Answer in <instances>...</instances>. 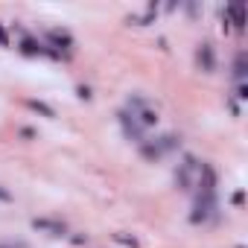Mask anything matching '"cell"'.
<instances>
[{
    "instance_id": "cell-1",
    "label": "cell",
    "mask_w": 248,
    "mask_h": 248,
    "mask_svg": "<svg viewBox=\"0 0 248 248\" xmlns=\"http://www.w3.org/2000/svg\"><path fill=\"white\" fill-rule=\"evenodd\" d=\"M216 213H219V199H216V193H196L193 210H190V222H193V225H204V222L216 219Z\"/></svg>"
},
{
    "instance_id": "cell-2",
    "label": "cell",
    "mask_w": 248,
    "mask_h": 248,
    "mask_svg": "<svg viewBox=\"0 0 248 248\" xmlns=\"http://www.w3.org/2000/svg\"><path fill=\"white\" fill-rule=\"evenodd\" d=\"M199 158L196 155H184V161L178 164V170H175V187L181 190V193H190L193 187H196V172H199Z\"/></svg>"
},
{
    "instance_id": "cell-3",
    "label": "cell",
    "mask_w": 248,
    "mask_h": 248,
    "mask_svg": "<svg viewBox=\"0 0 248 248\" xmlns=\"http://www.w3.org/2000/svg\"><path fill=\"white\" fill-rule=\"evenodd\" d=\"M117 120H120V129H123V135H126V140H135V143H143V140H146V129L135 120L132 111L120 108V111H117Z\"/></svg>"
},
{
    "instance_id": "cell-4",
    "label": "cell",
    "mask_w": 248,
    "mask_h": 248,
    "mask_svg": "<svg viewBox=\"0 0 248 248\" xmlns=\"http://www.w3.org/2000/svg\"><path fill=\"white\" fill-rule=\"evenodd\" d=\"M219 187V172L213 164H199V172H196V193H216Z\"/></svg>"
},
{
    "instance_id": "cell-5",
    "label": "cell",
    "mask_w": 248,
    "mask_h": 248,
    "mask_svg": "<svg viewBox=\"0 0 248 248\" xmlns=\"http://www.w3.org/2000/svg\"><path fill=\"white\" fill-rule=\"evenodd\" d=\"M44 44H47L50 50L67 56V53L73 50V35H70L67 30H47V32H44Z\"/></svg>"
},
{
    "instance_id": "cell-6",
    "label": "cell",
    "mask_w": 248,
    "mask_h": 248,
    "mask_svg": "<svg viewBox=\"0 0 248 248\" xmlns=\"http://www.w3.org/2000/svg\"><path fill=\"white\" fill-rule=\"evenodd\" d=\"M196 64H199L202 73H213L216 70V47L210 41H202L196 47Z\"/></svg>"
},
{
    "instance_id": "cell-7",
    "label": "cell",
    "mask_w": 248,
    "mask_h": 248,
    "mask_svg": "<svg viewBox=\"0 0 248 248\" xmlns=\"http://www.w3.org/2000/svg\"><path fill=\"white\" fill-rule=\"evenodd\" d=\"M32 231L38 233H50V236H67V225L62 219H47V216H35L32 222Z\"/></svg>"
},
{
    "instance_id": "cell-8",
    "label": "cell",
    "mask_w": 248,
    "mask_h": 248,
    "mask_svg": "<svg viewBox=\"0 0 248 248\" xmlns=\"http://www.w3.org/2000/svg\"><path fill=\"white\" fill-rule=\"evenodd\" d=\"M222 18H225V27L222 30H228V24H233L236 30H242L245 27V6L242 3H228L225 12H222Z\"/></svg>"
},
{
    "instance_id": "cell-9",
    "label": "cell",
    "mask_w": 248,
    "mask_h": 248,
    "mask_svg": "<svg viewBox=\"0 0 248 248\" xmlns=\"http://www.w3.org/2000/svg\"><path fill=\"white\" fill-rule=\"evenodd\" d=\"M248 76V56L245 53H236L233 56V64H231V79L233 82H245Z\"/></svg>"
},
{
    "instance_id": "cell-10",
    "label": "cell",
    "mask_w": 248,
    "mask_h": 248,
    "mask_svg": "<svg viewBox=\"0 0 248 248\" xmlns=\"http://www.w3.org/2000/svg\"><path fill=\"white\" fill-rule=\"evenodd\" d=\"M138 152H140V158L146 161V164H158L164 155H161V149L155 146V140H143V143H138Z\"/></svg>"
},
{
    "instance_id": "cell-11",
    "label": "cell",
    "mask_w": 248,
    "mask_h": 248,
    "mask_svg": "<svg viewBox=\"0 0 248 248\" xmlns=\"http://www.w3.org/2000/svg\"><path fill=\"white\" fill-rule=\"evenodd\" d=\"M135 120L140 123V126H143V129H152V126H158V120H161V117H158V111H155L152 105H146V108H140V111H135Z\"/></svg>"
},
{
    "instance_id": "cell-12",
    "label": "cell",
    "mask_w": 248,
    "mask_h": 248,
    "mask_svg": "<svg viewBox=\"0 0 248 248\" xmlns=\"http://www.w3.org/2000/svg\"><path fill=\"white\" fill-rule=\"evenodd\" d=\"M155 146L161 149V155H167V152H175V149L181 146V138L172 135V132H167V135H161V138L155 140Z\"/></svg>"
},
{
    "instance_id": "cell-13",
    "label": "cell",
    "mask_w": 248,
    "mask_h": 248,
    "mask_svg": "<svg viewBox=\"0 0 248 248\" xmlns=\"http://www.w3.org/2000/svg\"><path fill=\"white\" fill-rule=\"evenodd\" d=\"M27 108H30V111H35V114H41V117H47V120H53V117H56V108H53V105H47V102H41V99H27Z\"/></svg>"
},
{
    "instance_id": "cell-14",
    "label": "cell",
    "mask_w": 248,
    "mask_h": 248,
    "mask_svg": "<svg viewBox=\"0 0 248 248\" xmlns=\"http://www.w3.org/2000/svg\"><path fill=\"white\" fill-rule=\"evenodd\" d=\"M114 242H120V245H126V248H138V245H140V242H138L135 236H129V233H123V231H120V233H114Z\"/></svg>"
},
{
    "instance_id": "cell-15",
    "label": "cell",
    "mask_w": 248,
    "mask_h": 248,
    "mask_svg": "<svg viewBox=\"0 0 248 248\" xmlns=\"http://www.w3.org/2000/svg\"><path fill=\"white\" fill-rule=\"evenodd\" d=\"M233 96H236V99H248V85H245V82H236Z\"/></svg>"
},
{
    "instance_id": "cell-16",
    "label": "cell",
    "mask_w": 248,
    "mask_h": 248,
    "mask_svg": "<svg viewBox=\"0 0 248 248\" xmlns=\"http://www.w3.org/2000/svg\"><path fill=\"white\" fill-rule=\"evenodd\" d=\"M18 135H21L24 140H35V138H38V132H35V129H30V126H21V129H18Z\"/></svg>"
},
{
    "instance_id": "cell-17",
    "label": "cell",
    "mask_w": 248,
    "mask_h": 248,
    "mask_svg": "<svg viewBox=\"0 0 248 248\" xmlns=\"http://www.w3.org/2000/svg\"><path fill=\"white\" fill-rule=\"evenodd\" d=\"M76 93H79V99H85V102L91 99V88H88V85H79V88H76Z\"/></svg>"
},
{
    "instance_id": "cell-18",
    "label": "cell",
    "mask_w": 248,
    "mask_h": 248,
    "mask_svg": "<svg viewBox=\"0 0 248 248\" xmlns=\"http://www.w3.org/2000/svg\"><path fill=\"white\" fill-rule=\"evenodd\" d=\"M0 202H3V204H9V202H12V193H9L3 184H0Z\"/></svg>"
},
{
    "instance_id": "cell-19",
    "label": "cell",
    "mask_w": 248,
    "mask_h": 248,
    "mask_svg": "<svg viewBox=\"0 0 248 248\" xmlns=\"http://www.w3.org/2000/svg\"><path fill=\"white\" fill-rule=\"evenodd\" d=\"M184 9H187V15H190V18H196V15H199V3H184Z\"/></svg>"
},
{
    "instance_id": "cell-20",
    "label": "cell",
    "mask_w": 248,
    "mask_h": 248,
    "mask_svg": "<svg viewBox=\"0 0 248 248\" xmlns=\"http://www.w3.org/2000/svg\"><path fill=\"white\" fill-rule=\"evenodd\" d=\"M0 47H9V35H6L3 27H0Z\"/></svg>"
},
{
    "instance_id": "cell-21",
    "label": "cell",
    "mask_w": 248,
    "mask_h": 248,
    "mask_svg": "<svg viewBox=\"0 0 248 248\" xmlns=\"http://www.w3.org/2000/svg\"><path fill=\"white\" fill-rule=\"evenodd\" d=\"M70 242H73V245H85V242H88V236H85V233H76Z\"/></svg>"
},
{
    "instance_id": "cell-22",
    "label": "cell",
    "mask_w": 248,
    "mask_h": 248,
    "mask_svg": "<svg viewBox=\"0 0 248 248\" xmlns=\"http://www.w3.org/2000/svg\"><path fill=\"white\" fill-rule=\"evenodd\" d=\"M231 202H233L236 207H242V202H245V196H242V193H233V199H231Z\"/></svg>"
},
{
    "instance_id": "cell-23",
    "label": "cell",
    "mask_w": 248,
    "mask_h": 248,
    "mask_svg": "<svg viewBox=\"0 0 248 248\" xmlns=\"http://www.w3.org/2000/svg\"><path fill=\"white\" fill-rule=\"evenodd\" d=\"M236 248H245V245H236Z\"/></svg>"
}]
</instances>
